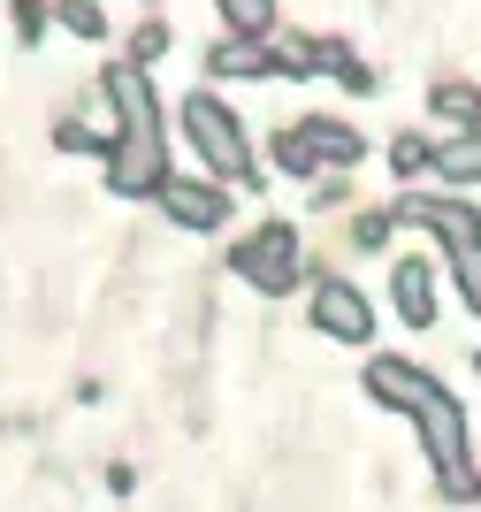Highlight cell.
<instances>
[{
    "label": "cell",
    "instance_id": "cell-1",
    "mask_svg": "<svg viewBox=\"0 0 481 512\" xmlns=\"http://www.w3.org/2000/svg\"><path fill=\"white\" fill-rule=\"evenodd\" d=\"M413 428H420L428 467H436V497H443V505H481L474 436H466V406H459V398H451V390H436V398L413 413Z\"/></svg>",
    "mask_w": 481,
    "mask_h": 512
},
{
    "label": "cell",
    "instance_id": "cell-2",
    "mask_svg": "<svg viewBox=\"0 0 481 512\" xmlns=\"http://www.w3.org/2000/svg\"><path fill=\"white\" fill-rule=\"evenodd\" d=\"M184 130H191V146H199V161H207L214 176H230V184H260L252 146H245V123H237L214 92H191V100H184Z\"/></svg>",
    "mask_w": 481,
    "mask_h": 512
},
{
    "label": "cell",
    "instance_id": "cell-3",
    "mask_svg": "<svg viewBox=\"0 0 481 512\" xmlns=\"http://www.w3.org/2000/svg\"><path fill=\"white\" fill-rule=\"evenodd\" d=\"M230 268L252 283V291L283 299V291H298V283H306V245H298L291 222H260V230H252L245 245L230 253Z\"/></svg>",
    "mask_w": 481,
    "mask_h": 512
},
{
    "label": "cell",
    "instance_id": "cell-4",
    "mask_svg": "<svg viewBox=\"0 0 481 512\" xmlns=\"http://www.w3.org/2000/svg\"><path fill=\"white\" fill-rule=\"evenodd\" d=\"M306 321H314L329 344H375V299L359 291L352 276H314V291H306Z\"/></svg>",
    "mask_w": 481,
    "mask_h": 512
},
{
    "label": "cell",
    "instance_id": "cell-5",
    "mask_svg": "<svg viewBox=\"0 0 481 512\" xmlns=\"http://www.w3.org/2000/svg\"><path fill=\"white\" fill-rule=\"evenodd\" d=\"M398 222H413V230L436 237V253H474L481 245V207L466 192H405L398 199Z\"/></svg>",
    "mask_w": 481,
    "mask_h": 512
},
{
    "label": "cell",
    "instance_id": "cell-6",
    "mask_svg": "<svg viewBox=\"0 0 481 512\" xmlns=\"http://www.w3.org/2000/svg\"><path fill=\"white\" fill-rule=\"evenodd\" d=\"M443 260L436 253H398L390 260V306H398L405 329H436L443 321Z\"/></svg>",
    "mask_w": 481,
    "mask_h": 512
},
{
    "label": "cell",
    "instance_id": "cell-7",
    "mask_svg": "<svg viewBox=\"0 0 481 512\" xmlns=\"http://www.w3.org/2000/svg\"><path fill=\"white\" fill-rule=\"evenodd\" d=\"M359 390H367L375 406H390V413H405V421H413V413L428 406L443 383H436L420 360H405V352H375V360H367V375H359Z\"/></svg>",
    "mask_w": 481,
    "mask_h": 512
},
{
    "label": "cell",
    "instance_id": "cell-8",
    "mask_svg": "<svg viewBox=\"0 0 481 512\" xmlns=\"http://www.w3.org/2000/svg\"><path fill=\"white\" fill-rule=\"evenodd\" d=\"M161 207H168V222H184V230H222V222H230V192H222V184H191V176H168Z\"/></svg>",
    "mask_w": 481,
    "mask_h": 512
},
{
    "label": "cell",
    "instance_id": "cell-9",
    "mask_svg": "<svg viewBox=\"0 0 481 512\" xmlns=\"http://www.w3.org/2000/svg\"><path fill=\"white\" fill-rule=\"evenodd\" d=\"M298 138L314 146L321 169H359V161H367V138H359L352 123H336V115H306V123H298Z\"/></svg>",
    "mask_w": 481,
    "mask_h": 512
},
{
    "label": "cell",
    "instance_id": "cell-10",
    "mask_svg": "<svg viewBox=\"0 0 481 512\" xmlns=\"http://www.w3.org/2000/svg\"><path fill=\"white\" fill-rule=\"evenodd\" d=\"M428 115L451 123V138H459V130H481V85H459V77H451V85H428Z\"/></svg>",
    "mask_w": 481,
    "mask_h": 512
},
{
    "label": "cell",
    "instance_id": "cell-11",
    "mask_svg": "<svg viewBox=\"0 0 481 512\" xmlns=\"http://www.w3.org/2000/svg\"><path fill=\"white\" fill-rule=\"evenodd\" d=\"M436 176L451 184V192H474V184H481V130H459V138H443Z\"/></svg>",
    "mask_w": 481,
    "mask_h": 512
},
{
    "label": "cell",
    "instance_id": "cell-12",
    "mask_svg": "<svg viewBox=\"0 0 481 512\" xmlns=\"http://www.w3.org/2000/svg\"><path fill=\"white\" fill-rule=\"evenodd\" d=\"M275 54L260 39H230V46H214V77H268Z\"/></svg>",
    "mask_w": 481,
    "mask_h": 512
},
{
    "label": "cell",
    "instance_id": "cell-13",
    "mask_svg": "<svg viewBox=\"0 0 481 512\" xmlns=\"http://www.w3.org/2000/svg\"><path fill=\"white\" fill-rule=\"evenodd\" d=\"M436 138H428V130H398V138H390V169H398L405 176V184H413V176H428V169H436Z\"/></svg>",
    "mask_w": 481,
    "mask_h": 512
},
{
    "label": "cell",
    "instance_id": "cell-14",
    "mask_svg": "<svg viewBox=\"0 0 481 512\" xmlns=\"http://www.w3.org/2000/svg\"><path fill=\"white\" fill-rule=\"evenodd\" d=\"M214 8H222V23L237 39H268L275 31V0H214Z\"/></svg>",
    "mask_w": 481,
    "mask_h": 512
},
{
    "label": "cell",
    "instance_id": "cell-15",
    "mask_svg": "<svg viewBox=\"0 0 481 512\" xmlns=\"http://www.w3.org/2000/svg\"><path fill=\"white\" fill-rule=\"evenodd\" d=\"M398 237V207H367V214H352V245H367V253H382Z\"/></svg>",
    "mask_w": 481,
    "mask_h": 512
},
{
    "label": "cell",
    "instance_id": "cell-16",
    "mask_svg": "<svg viewBox=\"0 0 481 512\" xmlns=\"http://www.w3.org/2000/svg\"><path fill=\"white\" fill-rule=\"evenodd\" d=\"M451 291H459V306L481 321V245L474 253H451Z\"/></svg>",
    "mask_w": 481,
    "mask_h": 512
},
{
    "label": "cell",
    "instance_id": "cell-17",
    "mask_svg": "<svg viewBox=\"0 0 481 512\" xmlns=\"http://www.w3.org/2000/svg\"><path fill=\"white\" fill-rule=\"evenodd\" d=\"M275 169L283 176H321V161H314V146H306L298 130H283V138H275Z\"/></svg>",
    "mask_w": 481,
    "mask_h": 512
},
{
    "label": "cell",
    "instance_id": "cell-18",
    "mask_svg": "<svg viewBox=\"0 0 481 512\" xmlns=\"http://www.w3.org/2000/svg\"><path fill=\"white\" fill-rule=\"evenodd\" d=\"M62 23L77 31V39H100L107 16H100V0H62Z\"/></svg>",
    "mask_w": 481,
    "mask_h": 512
},
{
    "label": "cell",
    "instance_id": "cell-19",
    "mask_svg": "<svg viewBox=\"0 0 481 512\" xmlns=\"http://www.w3.org/2000/svg\"><path fill=\"white\" fill-rule=\"evenodd\" d=\"M153 54H168V31H161V23H146V31H138V62H153Z\"/></svg>",
    "mask_w": 481,
    "mask_h": 512
},
{
    "label": "cell",
    "instance_id": "cell-20",
    "mask_svg": "<svg viewBox=\"0 0 481 512\" xmlns=\"http://www.w3.org/2000/svg\"><path fill=\"white\" fill-rule=\"evenodd\" d=\"M474 375H481V344H474Z\"/></svg>",
    "mask_w": 481,
    "mask_h": 512
}]
</instances>
